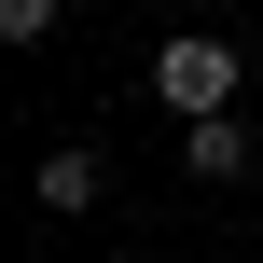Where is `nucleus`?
<instances>
[{"mask_svg": "<svg viewBox=\"0 0 263 263\" xmlns=\"http://www.w3.org/2000/svg\"><path fill=\"white\" fill-rule=\"evenodd\" d=\"M0 42H55V0H0Z\"/></svg>", "mask_w": 263, "mask_h": 263, "instance_id": "nucleus-4", "label": "nucleus"}, {"mask_svg": "<svg viewBox=\"0 0 263 263\" xmlns=\"http://www.w3.org/2000/svg\"><path fill=\"white\" fill-rule=\"evenodd\" d=\"M97 194H111V166H97L83 139H55V153H42V208H55V222H83Z\"/></svg>", "mask_w": 263, "mask_h": 263, "instance_id": "nucleus-2", "label": "nucleus"}, {"mask_svg": "<svg viewBox=\"0 0 263 263\" xmlns=\"http://www.w3.org/2000/svg\"><path fill=\"white\" fill-rule=\"evenodd\" d=\"M153 97H166V111H194V125H222V111H236V42H208V28L153 42Z\"/></svg>", "mask_w": 263, "mask_h": 263, "instance_id": "nucleus-1", "label": "nucleus"}, {"mask_svg": "<svg viewBox=\"0 0 263 263\" xmlns=\"http://www.w3.org/2000/svg\"><path fill=\"white\" fill-rule=\"evenodd\" d=\"M180 153H194V180H250V125H236V111H222V125H194Z\"/></svg>", "mask_w": 263, "mask_h": 263, "instance_id": "nucleus-3", "label": "nucleus"}]
</instances>
